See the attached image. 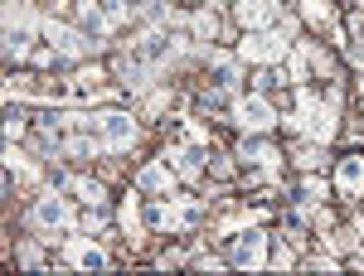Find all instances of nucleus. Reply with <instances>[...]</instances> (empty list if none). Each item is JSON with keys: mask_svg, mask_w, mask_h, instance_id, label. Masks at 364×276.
<instances>
[{"mask_svg": "<svg viewBox=\"0 0 364 276\" xmlns=\"http://www.w3.org/2000/svg\"><path fill=\"white\" fill-rule=\"evenodd\" d=\"M336 189L350 194V199L364 194V155H345V160L336 165Z\"/></svg>", "mask_w": 364, "mask_h": 276, "instance_id": "obj_13", "label": "nucleus"}, {"mask_svg": "<svg viewBox=\"0 0 364 276\" xmlns=\"http://www.w3.org/2000/svg\"><path fill=\"white\" fill-rule=\"evenodd\" d=\"M175 180H180V175H175V165H170L166 155L136 170V189L146 194V199H156V194H175Z\"/></svg>", "mask_w": 364, "mask_h": 276, "instance_id": "obj_10", "label": "nucleus"}, {"mask_svg": "<svg viewBox=\"0 0 364 276\" xmlns=\"http://www.w3.org/2000/svg\"><path fill=\"white\" fill-rule=\"evenodd\" d=\"M44 29V20L34 15L29 0H5V58H29L34 54V34Z\"/></svg>", "mask_w": 364, "mask_h": 276, "instance_id": "obj_1", "label": "nucleus"}, {"mask_svg": "<svg viewBox=\"0 0 364 276\" xmlns=\"http://www.w3.org/2000/svg\"><path fill=\"white\" fill-rule=\"evenodd\" d=\"M277 15V0H233V20L243 29H267Z\"/></svg>", "mask_w": 364, "mask_h": 276, "instance_id": "obj_12", "label": "nucleus"}, {"mask_svg": "<svg viewBox=\"0 0 364 276\" xmlns=\"http://www.w3.org/2000/svg\"><path fill=\"white\" fill-rule=\"evenodd\" d=\"M5 170H10V175H25V180H34V165H29V160L20 155V150H15V145L5 150Z\"/></svg>", "mask_w": 364, "mask_h": 276, "instance_id": "obj_17", "label": "nucleus"}, {"mask_svg": "<svg viewBox=\"0 0 364 276\" xmlns=\"http://www.w3.org/2000/svg\"><path fill=\"white\" fill-rule=\"evenodd\" d=\"M228 116H233V126H238V131H272V126L282 121L277 107H272L262 92H238Z\"/></svg>", "mask_w": 364, "mask_h": 276, "instance_id": "obj_5", "label": "nucleus"}, {"mask_svg": "<svg viewBox=\"0 0 364 276\" xmlns=\"http://www.w3.org/2000/svg\"><path fill=\"white\" fill-rule=\"evenodd\" d=\"M267 267H277V272H287V267H296V252L287 248V243H277V248H272V257H267Z\"/></svg>", "mask_w": 364, "mask_h": 276, "instance_id": "obj_19", "label": "nucleus"}, {"mask_svg": "<svg viewBox=\"0 0 364 276\" xmlns=\"http://www.w3.org/2000/svg\"><path fill=\"white\" fill-rule=\"evenodd\" d=\"M63 267H78V272H102V267H112V257L97 248L92 238H63Z\"/></svg>", "mask_w": 364, "mask_h": 276, "instance_id": "obj_9", "label": "nucleus"}, {"mask_svg": "<svg viewBox=\"0 0 364 276\" xmlns=\"http://www.w3.org/2000/svg\"><path fill=\"white\" fill-rule=\"evenodd\" d=\"M199 214H204L199 204H180V199H170V194H156V199L141 204V223H146V233H185Z\"/></svg>", "mask_w": 364, "mask_h": 276, "instance_id": "obj_2", "label": "nucleus"}, {"mask_svg": "<svg viewBox=\"0 0 364 276\" xmlns=\"http://www.w3.org/2000/svg\"><path fill=\"white\" fill-rule=\"evenodd\" d=\"M301 5H306V10H301V15H306L311 25H336V20H331V5H326V0H301Z\"/></svg>", "mask_w": 364, "mask_h": 276, "instance_id": "obj_15", "label": "nucleus"}, {"mask_svg": "<svg viewBox=\"0 0 364 276\" xmlns=\"http://www.w3.org/2000/svg\"><path fill=\"white\" fill-rule=\"evenodd\" d=\"M296 199H301V209H311V204H321V199H326V184H321V180H316V175H311L306 184H301V189H296Z\"/></svg>", "mask_w": 364, "mask_h": 276, "instance_id": "obj_16", "label": "nucleus"}, {"mask_svg": "<svg viewBox=\"0 0 364 276\" xmlns=\"http://www.w3.org/2000/svg\"><path fill=\"white\" fill-rule=\"evenodd\" d=\"M296 165H301V170H316V165H321V145H316V140L296 150Z\"/></svg>", "mask_w": 364, "mask_h": 276, "instance_id": "obj_21", "label": "nucleus"}, {"mask_svg": "<svg viewBox=\"0 0 364 276\" xmlns=\"http://www.w3.org/2000/svg\"><path fill=\"white\" fill-rule=\"evenodd\" d=\"M15 262H20V267H44V257H39L34 243H20V248H15Z\"/></svg>", "mask_w": 364, "mask_h": 276, "instance_id": "obj_20", "label": "nucleus"}, {"mask_svg": "<svg viewBox=\"0 0 364 276\" xmlns=\"http://www.w3.org/2000/svg\"><path fill=\"white\" fill-rule=\"evenodd\" d=\"M5 136H10V140L25 136V116H20V111H10V116H5Z\"/></svg>", "mask_w": 364, "mask_h": 276, "instance_id": "obj_22", "label": "nucleus"}, {"mask_svg": "<svg viewBox=\"0 0 364 276\" xmlns=\"http://www.w3.org/2000/svg\"><path fill=\"white\" fill-rule=\"evenodd\" d=\"M102 223H107V214H102V204H87V214L78 219V228H83V233H97Z\"/></svg>", "mask_w": 364, "mask_h": 276, "instance_id": "obj_18", "label": "nucleus"}, {"mask_svg": "<svg viewBox=\"0 0 364 276\" xmlns=\"http://www.w3.org/2000/svg\"><path fill=\"white\" fill-rule=\"evenodd\" d=\"M204 73H209V87H214V92H233V87H238V78H243L238 58H233V54H219V49H209V54H204Z\"/></svg>", "mask_w": 364, "mask_h": 276, "instance_id": "obj_11", "label": "nucleus"}, {"mask_svg": "<svg viewBox=\"0 0 364 276\" xmlns=\"http://www.w3.org/2000/svg\"><path fill=\"white\" fill-rule=\"evenodd\" d=\"M44 39H49V49L58 58H87L92 54V34L87 29H73L68 20H58V15H44Z\"/></svg>", "mask_w": 364, "mask_h": 276, "instance_id": "obj_6", "label": "nucleus"}, {"mask_svg": "<svg viewBox=\"0 0 364 276\" xmlns=\"http://www.w3.org/2000/svg\"><path fill=\"white\" fill-rule=\"evenodd\" d=\"M228 267H238V272H243V267H267V233H257V228H238V238H233V243H228Z\"/></svg>", "mask_w": 364, "mask_h": 276, "instance_id": "obj_7", "label": "nucleus"}, {"mask_svg": "<svg viewBox=\"0 0 364 276\" xmlns=\"http://www.w3.org/2000/svg\"><path fill=\"white\" fill-rule=\"evenodd\" d=\"M287 54H291V39H287V34H277V29H248V34H243V44H238V58L262 63V68L282 63Z\"/></svg>", "mask_w": 364, "mask_h": 276, "instance_id": "obj_4", "label": "nucleus"}, {"mask_svg": "<svg viewBox=\"0 0 364 276\" xmlns=\"http://www.w3.org/2000/svg\"><path fill=\"white\" fill-rule=\"evenodd\" d=\"M29 228H34L44 243H54V233H68V228H73V209H68L63 189H49V194H39V199L29 204Z\"/></svg>", "mask_w": 364, "mask_h": 276, "instance_id": "obj_3", "label": "nucleus"}, {"mask_svg": "<svg viewBox=\"0 0 364 276\" xmlns=\"http://www.w3.org/2000/svg\"><path fill=\"white\" fill-rule=\"evenodd\" d=\"M219 15H214V10H195V15H190V39H195V44H209V39H219Z\"/></svg>", "mask_w": 364, "mask_h": 276, "instance_id": "obj_14", "label": "nucleus"}, {"mask_svg": "<svg viewBox=\"0 0 364 276\" xmlns=\"http://www.w3.org/2000/svg\"><path fill=\"white\" fill-rule=\"evenodd\" d=\"M336 121H340V87H331V92H321V102H316V111H311L306 136L316 140V145L336 140Z\"/></svg>", "mask_w": 364, "mask_h": 276, "instance_id": "obj_8", "label": "nucleus"}]
</instances>
